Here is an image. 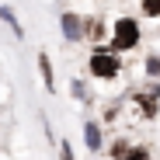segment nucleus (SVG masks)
<instances>
[{
    "label": "nucleus",
    "instance_id": "1",
    "mask_svg": "<svg viewBox=\"0 0 160 160\" xmlns=\"http://www.w3.org/2000/svg\"><path fill=\"white\" fill-rule=\"evenodd\" d=\"M84 70H87V77L94 80V84H115V80L125 73V56L112 52L108 45H98V49L87 52Z\"/></svg>",
    "mask_w": 160,
    "mask_h": 160
},
{
    "label": "nucleus",
    "instance_id": "2",
    "mask_svg": "<svg viewBox=\"0 0 160 160\" xmlns=\"http://www.w3.org/2000/svg\"><path fill=\"white\" fill-rule=\"evenodd\" d=\"M143 45V21L136 14H118L112 21V38H108V49L118 52V56H129Z\"/></svg>",
    "mask_w": 160,
    "mask_h": 160
},
{
    "label": "nucleus",
    "instance_id": "3",
    "mask_svg": "<svg viewBox=\"0 0 160 160\" xmlns=\"http://www.w3.org/2000/svg\"><path fill=\"white\" fill-rule=\"evenodd\" d=\"M129 104L139 112L143 122H157L160 118V80H146L139 91L129 94Z\"/></svg>",
    "mask_w": 160,
    "mask_h": 160
},
{
    "label": "nucleus",
    "instance_id": "4",
    "mask_svg": "<svg viewBox=\"0 0 160 160\" xmlns=\"http://www.w3.org/2000/svg\"><path fill=\"white\" fill-rule=\"evenodd\" d=\"M84 32H87V14H80V11H59V35L66 42H84Z\"/></svg>",
    "mask_w": 160,
    "mask_h": 160
},
{
    "label": "nucleus",
    "instance_id": "5",
    "mask_svg": "<svg viewBox=\"0 0 160 160\" xmlns=\"http://www.w3.org/2000/svg\"><path fill=\"white\" fill-rule=\"evenodd\" d=\"M108 38H112V21H104L101 14H87L84 42H87L91 49H98V45H108Z\"/></svg>",
    "mask_w": 160,
    "mask_h": 160
},
{
    "label": "nucleus",
    "instance_id": "6",
    "mask_svg": "<svg viewBox=\"0 0 160 160\" xmlns=\"http://www.w3.org/2000/svg\"><path fill=\"white\" fill-rule=\"evenodd\" d=\"M80 132H84V146H87V153H94V157L104 150V143H108V139H104V125H101V118H94V115L84 118V129H80Z\"/></svg>",
    "mask_w": 160,
    "mask_h": 160
},
{
    "label": "nucleus",
    "instance_id": "7",
    "mask_svg": "<svg viewBox=\"0 0 160 160\" xmlns=\"http://www.w3.org/2000/svg\"><path fill=\"white\" fill-rule=\"evenodd\" d=\"M35 66H38V77H42V87H45V94H56V70H52V56H49L45 49H38Z\"/></svg>",
    "mask_w": 160,
    "mask_h": 160
},
{
    "label": "nucleus",
    "instance_id": "8",
    "mask_svg": "<svg viewBox=\"0 0 160 160\" xmlns=\"http://www.w3.org/2000/svg\"><path fill=\"white\" fill-rule=\"evenodd\" d=\"M70 98H73V101H80L84 108H91V104L98 101V98H94V91H91V77H73V80H70Z\"/></svg>",
    "mask_w": 160,
    "mask_h": 160
},
{
    "label": "nucleus",
    "instance_id": "9",
    "mask_svg": "<svg viewBox=\"0 0 160 160\" xmlns=\"http://www.w3.org/2000/svg\"><path fill=\"white\" fill-rule=\"evenodd\" d=\"M0 21L11 28V35H14L18 42H24V24H21V18L14 14V7H11V4H0Z\"/></svg>",
    "mask_w": 160,
    "mask_h": 160
},
{
    "label": "nucleus",
    "instance_id": "10",
    "mask_svg": "<svg viewBox=\"0 0 160 160\" xmlns=\"http://www.w3.org/2000/svg\"><path fill=\"white\" fill-rule=\"evenodd\" d=\"M129 150H132V139H125V136H115L112 143H104V153H108V160H125Z\"/></svg>",
    "mask_w": 160,
    "mask_h": 160
},
{
    "label": "nucleus",
    "instance_id": "11",
    "mask_svg": "<svg viewBox=\"0 0 160 160\" xmlns=\"http://www.w3.org/2000/svg\"><path fill=\"white\" fill-rule=\"evenodd\" d=\"M143 77L146 80H160V52L157 49L143 56Z\"/></svg>",
    "mask_w": 160,
    "mask_h": 160
},
{
    "label": "nucleus",
    "instance_id": "12",
    "mask_svg": "<svg viewBox=\"0 0 160 160\" xmlns=\"http://www.w3.org/2000/svg\"><path fill=\"white\" fill-rule=\"evenodd\" d=\"M139 18L160 21V0H139Z\"/></svg>",
    "mask_w": 160,
    "mask_h": 160
},
{
    "label": "nucleus",
    "instance_id": "13",
    "mask_svg": "<svg viewBox=\"0 0 160 160\" xmlns=\"http://www.w3.org/2000/svg\"><path fill=\"white\" fill-rule=\"evenodd\" d=\"M118 115H122V101L104 104V108H101V125H115V122H118Z\"/></svg>",
    "mask_w": 160,
    "mask_h": 160
},
{
    "label": "nucleus",
    "instance_id": "14",
    "mask_svg": "<svg viewBox=\"0 0 160 160\" xmlns=\"http://www.w3.org/2000/svg\"><path fill=\"white\" fill-rule=\"evenodd\" d=\"M125 160H153V150H150L146 143H132V150H129Z\"/></svg>",
    "mask_w": 160,
    "mask_h": 160
},
{
    "label": "nucleus",
    "instance_id": "15",
    "mask_svg": "<svg viewBox=\"0 0 160 160\" xmlns=\"http://www.w3.org/2000/svg\"><path fill=\"white\" fill-rule=\"evenodd\" d=\"M56 146H59V160H77V153H73V143H70V139H56Z\"/></svg>",
    "mask_w": 160,
    "mask_h": 160
},
{
    "label": "nucleus",
    "instance_id": "16",
    "mask_svg": "<svg viewBox=\"0 0 160 160\" xmlns=\"http://www.w3.org/2000/svg\"><path fill=\"white\" fill-rule=\"evenodd\" d=\"M157 52H160V49H157Z\"/></svg>",
    "mask_w": 160,
    "mask_h": 160
}]
</instances>
